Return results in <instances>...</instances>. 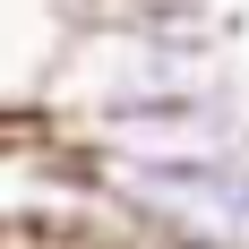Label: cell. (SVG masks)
Masks as SVG:
<instances>
[{"mask_svg": "<svg viewBox=\"0 0 249 249\" xmlns=\"http://www.w3.org/2000/svg\"><path fill=\"white\" fill-rule=\"evenodd\" d=\"M224 86H241V52H232L224 18L215 26H69L43 69L35 121L52 138H77L95 121H121V112H146L172 95H224Z\"/></svg>", "mask_w": 249, "mask_h": 249, "instance_id": "cell-1", "label": "cell"}, {"mask_svg": "<svg viewBox=\"0 0 249 249\" xmlns=\"http://www.w3.org/2000/svg\"><path fill=\"white\" fill-rule=\"evenodd\" d=\"M69 163L112 232L172 241V249H249V155H189V163L69 155Z\"/></svg>", "mask_w": 249, "mask_h": 249, "instance_id": "cell-2", "label": "cell"}, {"mask_svg": "<svg viewBox=\"0 0 249 249\" xmlns=\"http://www.w3.org/2000/svg\"><path fill=\"white\" fill-rule=\"evenodd\" d=\"M60 35H69V9L60 0H0V121L9 112H35Z\"/></svg>", "mask_w": 249, "mask_h": 249, "instance_id": "cell-3", "label": "cell"}]
</instances>
